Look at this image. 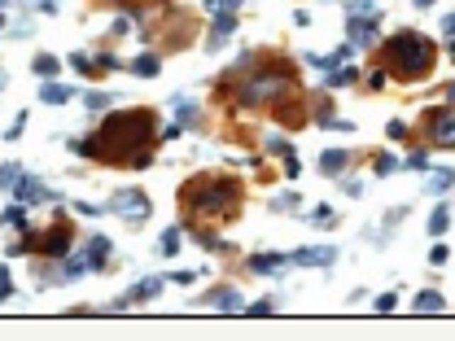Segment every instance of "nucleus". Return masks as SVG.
<instances>
[{
    "instance_id": "obj_1",
    "label": "nucleus",
    "mask_w": 455,
    "mask_h": 341,
    "mask_svg": "<svg viewBox=\"0 0 455 341\" xmlns=\"http://www.w3.org/2000/svg\"><path fill=\"white\" fill-rule=\"evenodd\" d=\"M154 145V110H118L96 131V162H128L149 167Z\"/></svg>"
},
{
    "instance_id": "obj_2",
    "label": "nucleus",
    "mask_w": 455,
    "mask_h": 341,
    "mask_svg": "<svg viewBox=\"0 0 455 341\" xmlns=\"http://www.w3.org/2000/svg\"><path fill=\"white\" fill-rule=\"evenodd\" d=\"M241 201H245L241 179H232V175H197V179H189L180 189L184 228H210V223H223V219H237Z\"/></svg>"
},
{
    "instance_id": "obj_3",
    "label": "nucleus",
    "mask_w": 455,
    "mask_h": 341,
    "mask_svg": "<svg viewBox=\"0 0 455 341\" xmlns=\"http://www.w3.org/2000/svg\"><path fill=\"white\" fill-rule=\"evenodd\" d=\"M434 62H438V44L429 35H420V31H398L381 44V70L394 74L398 84H420V79H429Z\"/></svg>"
},
{
    "instance_id": "obj_4",
    "label": "nucleus",
    "mask_w": 455,
    "mask_h": 341,
    "mask_svg": "<svg viewBox=\"0 0 455 341\" xmlns=\"http://www.w3.org/2000/svg\"><path fill=\"white\" fill-rule=\"evenodd\" d=\"M298 88V74L289 62L276 57L271 66H259L254 74H241V88H237V101L245 105V110H259V105H271V101H281L285 92Z\"/></svg>"
},
{
    "instance_id": "obj_5",
    "label": "nucleus",
    "mask_w": 455,
    "mask_h": 341,
    "mask_svg": "<svg viewBox=\"0 0 455 341\" xmlns=\"http://www.w3.org/2000/svg\"><path fill=\"white\" fill-rule=\"evenodd\" d=\"M420 136L429 149H455V105L446 110H429L420 123Z\"/></svg>"
},
{
    "instance_id": "obj_6",
    "label": "nucleus",
    "mask_w": 455,
    "mask_h": 341,
    "mask_svg": "<svg viewBox=\"0 0 455 341\" xmlns=\"http://www.w3.org/2000/svg\"><path fill=\"white\" fill-rule=\"evenodd\" d=\"M106 215H118V219H128L132 228H140V223L149 219V197H145L140 189H123V193H114V197H110Z\"/></svg>"
},
{
    "instance_id": "obj_7",
    "label": "nucleus",
    "mask_w": 455,
    "mask_h": 341,
    "mask_svg": "<svg viewBox=\"0 0 455 341\" xmlns=\"http://www.w3.org/2000/svg\"><path fill=\"white\" fill-rule=\"evenodd\" d=\"M307 110H311V105L302 101V96H293V92H285L281 101H271V114H276V123H285V127H302V123L311 118Z\"/></svg>"
},
{
    "instance_id": "obj_8",
    "label": "nucleus",
    "mask_w": 455,
    "mask_h": 341,
    "mask_svg": "<svg viewBox=\"0 0 455 341\" xmlns=\"http://www.w3.org/2000/svg\"><path fill=\"white\" fill-rule=\"evenodd\" d=\"M13 193H18V201H22V206H40V201H57V197L48 193L44 184L35 179V175H18V184H13Z\"/></svg>"
},
{
    "instance_id": "obj_9",
    "label": "nucleus",
    "mask_w": 455,
    "mask_h": 341,
    "mask_svg": "<svg viewBox=\"0 0 455 341\" xmlns=\"http://www.w3.org/2000/svg\"><path fill=\"white\" fill-rule=\"evenodd\" d=\"M350 48H372L376 44V18H346Z\"/></svg>"
},
{
    "instance_id": "obj_10",
    "label": "nucleus",
    "mask_w": 455,
    "mask_h": 341,
    "mask_svg": "<svg viewBox=\"0 0 455 341\" xmlns=\"http://www.w3.org/2000/svg\"><path fill=\"white\" fill-rule=\"evenodd\" d=\"M337 254L328 250V245H307V250H293L289 254V267H328Z\"/></svg>"
},
{
    "instance_id": "obj_11",
    "label": "nucleus",
    "mask_w": 455,
    "mask_h": 341,
    "mask_svg": "<svg viewBox=\"0 0 455 341\" xmlns=\"http://www.w3.org/2000/svg\"><path fill=\"white\" fill-rule=\"evenodd\" d=\"M237 31V18H232V9H219L215 13V26H210V40H206V48H223V40Z\"/></svg>"
},
{
    "instance_id": "obj_12",
    "label": "nucleus",
    "mask_w": 455,
    "mask_h": 341,
    "mask_svg": "<svg viewBox=\"0 0 455 341\" xmlns=\"http://www.w3.org/2000/svg\"><path fill=\"white\" fill-rule=\"evenodd\" d=\"M84 254H88V267H92V272H101V267L110 262V241H106V236H88Z\"/></svg>"
},
{
    "instance_id": "obj_13",
    "label": "nucleus",
    "mask_w": 455,
    "mask_h": 341,
    "mask_svg": "<svg viewBox=\"0 0 455 341\" xmlns=\"http://www.w3.org/2000/svg\"><path fill=\"white\" fill-rule=\"evenodd\" d=\"M285 267H289V254H254V258H249V272H259V276L263 272L267 276L271 272H285Z\"/></svg>"
},
{
    "instance_id": "obj_14",
    "label": "nucleus",
    "mask_w": 455,
    "mask_h": 341,
    "mask_svg": "<svg viewBox=\"0 0 455 341\" xmlns=\"http://www.w3.org/2000/svg\"><path fill=\"white\" fill-rule=\"evenodd\" d=\"M136 79H154L158 70H162V57L158 52H140V57H132V66H128Z\"/></svg>"
},
{
    "instance_id": "obj_15",
    "label": "nucleus",
    "mask_w": 455,
    "mask_h": 341,
    "mask_svg": "<svg viewBox=\"0 0 455 341\" xmlns=\"http://www.w3.org/2000/svg\"><path fill=\"white\" fill-rule=\"evenodd\" d=\"M346 162H350V153L346 149H328V153H320V171L333 179V175H342L346 171Z\"/></svg>"
},
{
    "instance_id": "obj_16",
    "label": "nucleus",
    "mask_w": 455,
    "mask_h": 341,
    "mask_svg": "<svg viewBox=\"0 0 455 341\" xmlns=\"http://www.w3.org/2000/svg\"><path fill=\"white\" fill-rule=\"evenodd\" d=\"M40 101H44V105H66V101H70V88H66V84H53V79H44V84H40Z\"/></svg>"
},
{
    "instance_id": "obj_17",
    "label": "nucleus",
    "mask_w": 455,
    "mask_h": 341,
    "mask_svg": "<svg viewBox=\"0 0 455 341\" xmlns=\"http://www.w3.org/2000/svg\"><path fill=\"white\" fill-rule=\"evenodd\" d=\"M420 315H434V311H446V298L442 294H434V289H425V294H416V302H412Z\"/></svg>"
},
{
    "instance_id": "obj_18",
    "label": "nucleus",
    "mask_w": 455,
    "mask_h": 341,
    "mask_svg": "<svg viewBox=\"0 0 455 341\" xmlns=\"http://www.w3.org/2000/svg\"><path fill=\"white\" fill-rule=\"evenodd\" d=\"M162 284H167L162 276H145V280H140V284L132 289V294H128V298H132V302H149V298H154V294H158V289H162Z\"/></svg>"
},
{
    "instance_id": "obj_19",
    "label": "nucleus",
    "mask_w": 455,
    "mask_h": 341,
    "mask_svg": "<svg viewBox=\"0 0 455 341\" xmlns=\"http://www.w3.org/2000/svg\"><path fill=\"white\" fill-rule=\"evenodd\" d=\"M31 70H35L40 79H53V74H62V62L53 57V52H35V62H31Z\"/></svg>"
},
{
    "instance_id": "obj_20",
    "label": "nucleus",
    "mask_w": 455,
    "mask_h": 341,
    "mask_svg": "<svg viewBox=\"0 0 455 341\" xmlns=\"http://www.w3.org/2000/svg\"><path fill=\"white\" fill-rule=\"evenodd\" d=\"M359 79V70L355 66H337V70H328L324 74V88H346V84H355Z\"/></svg>"
},
{
    "instance_id": "obj_21",
    "label": "nucleus",
    "mask_w": 455,
    "mask_h": 341,
    "mask_svg": "<svg viewBox=\"0 0 455 341\" xmlns=\"http://www.w3.org/2000/svg\"><path fill=\"white\" fill-rule=\"evenodd\" d=\"M210 302H215V306H223V311H245V302H241L237 289H215Z\"/></svg>"
},
{
    "instance_id": "obj_22",
    "label": "nucleus",
    "mask_w": 455,
    "mask_h": 341,
    "mask_svg": "<svg viewBox=\"0 0 455 341\" xmlns=\"http://www.w3.org/2000/svg\"><path fill=\"white\" fill-rule=\"evenodd\" d=\"M346 18H381L376 0H346Z\"/></svg>"
},
{
    "instance_id": "obj_23",
    "label": "nucleus",
    "mask_w": 455,
    "mask_h": 341,
    "mask_svg": "<svg viewBox=\"0 0 455 341\" xmlns=\"http://www.w3.org/2000/svg\"><path fill=\"white\" fill-rule=\"evenodd\" d=\"M425 189L434 193V197H438V193H446V189H455V171H446V167H442V171H434V175H429V184H425Z\"/></svg>"
},
{
    "instance_id": "obj_24",
    "label": "nucleus",
    "mask_w": 455,
    "mask_h": 341,
    "mask_svg": "<svg viewBox=\"0 0 455 341\" xmlns=\"http://www.w3.org/2000/svg\"><path fill=\"white\" fill-rule=\"evenodd\" d=\"M27 206H22V201H13L9 210H5V228H18V232H27Z\"/></svg>"
},
{
    "instance_id": "obj_25",
    "label": "nucleus",
    "mask_w": 455,
    "mask_h": 341,
    "mask_svg": "<svg viewBox=\"0 0 455 341\" xmlns=\"http://www.w3.org/2000/svg\"><path fill=\"white\" fill-rule=\"evenodd\" d=\"M446 228H451V210H446V206H438L434 215H429V236H442Z\"/></svg>"
},
{
    "instance_id": "obj_26",
    "label": "nucleus",
    "mask_w": 455,
    "mask_h": 341,
    "mask_svg": "<svg viewBox=\"0 0 455 341\" xmlns=\"http://www.w3.org/2000/svg\"><path fill=\"white\" fill-rule=\"evenodd\" d=\"M311 223H315V228H333V223H337L333 206H315V210H311Z\"/></svg>"
},
{
    "instance_id": "obj_27",
    "label": "nucleus",
    "mask_w": 455,
    "mask_h": 341,
    "mask_svg": "<svg viewBox=\"0 0 455 341\" xmlns=\"http://www.w3.org/2000/svg\"><path fill=\"white\" fill-rule=\"evenodd\" d=\"M162 254H167V258L180 254V228H167V232H162Z\"/></svg>"
},
{
    "instance_id": "obj_28",
    "label": "nucleus",
    "mask_w": 455,
    "mask_h": 341,
    "mask_svg": "<svg viewBox=\"0 0 455 341\" xmlns=\"http://www.w3.org/2000/svg\"><path fill=\"white\" fill-rule=\"evenodd\" d=\"M175 114H180V123H193L197 118V105L189 96H175Z\"/></svg>"
},
{
    "instance_id": "obj_29",
    "label": "nucleus",
    "mask_w": 455,
    "mask_h": 341,
    "mask_svg": "<svg viewBox=\"0 0 455 341\" xmlns=\"http://www.w3.org/2000/svg\"><path fill=\"white\" fill-rule=\"evenodd\" d=\"M84 105L96 114V110H106V105H114V96H110V92H88V96H84Z\"/></svg>"
},
{
    "instance_id": "obj_30",
    "label": "nucleus",
    "mask_w": 455,
    "mask_h": 341,
    "mask_svg": "<svg viewBox=\"0 0 455 341\" xmlns=\"http://www.w3.org/2000/svg\"><path fill=\"white\" fill-rule=\"evenodd\" d=\"M403 162H398V157L394 153H381V157H376V175H394Z\"/></svg>"
},
{
    "instance_id": "obj_31",
    "label": "nucleus",
    "mask_w": 455,
    "mask_h": 341,
    "mask_svg": "<svg viewBox=\"0 0 455 341\" xmlns=\"http://www.w3.org/2000/svg\"><path fill=\"white\" fill-rule=\"evenodd\" d=\"M18 162H5V167H0V189H13V184H18Z\"/></svg>"
},
{
    "instance_id": "obj_32",
    "label": "nucleus",
    "mask_w": 455,
    "mask_h": 341,
    "mask_svg": "<svg viewBox=\"0 0 455 341\" xmlns=\"http://www.w3.org/2000/svg\"><path fill=\"white\" fill-rule=\"evenodd\" d=\"M386 136H390V140H408V123H403V118H390Z\"/></svg>"
},
{
    "instance_id": "obj_33",
    "label": "nucleus",
    "mask_w": 455,
    "mask_h": 341,
    "mask_svg": "<svg viewBox=\"0 0 455 341\" xmlns=\"http://www.w3.org/2000/svg\"><path fill=\"white\" fill-rule=\"evenodd\" d=\"M293 206H302V197H298V193H281V197L271 201V210H293Z\"/></svg>"
},
{
    "instance_id": "obj_34",
    "label": "nucleus",
    "mask_w": 455,
    "mask_h": 341,
    "mask_svg": "<svg viewBox=\"0 0 455 341\" xmlns=\"http://www.w3.org/2000/svg\"><path fill=\"white\" fill-rule=\"evenodd\" d=\"M70 66H74V70H84V74H92V70H96V62L88 57V52H74V57H70Z\"/></svg>"
},
{
    "instance_id": "obj_35",
    "label": "nucleus",
    "mask_w": 455,
    "mask_h": 341,
    "mask_svg": "<svg viewBox=\"0 0 455 341\" xmlns=\"http://www.w3.org/2000/svg\"><path fill=\"white\" fill-rule=\"evenodd\" d=\"M96 62V70H123V62L114 57V52H101V57H92Z\"/></svg>"
},
{
    "instance_id": "obj_36",
    "label": "nucleus",
    "mask_w": 455,
    "mask_h": 341,
    "mask_svg": "<svg viewBox=\"0 0 455 341\" xmlns=\"http://www.w3.org/2000/svg\"><path fill=\"white\" fill-rule=\"evenodd\" d=\"M267 149H271V153H281V157H289V153H293V145H289L285 136H271V140H267Z\"/></svg>"
},
{
    "instance_id": "obj_37",
    "label": "nucleus",
    "mask_w": 455,
    "mask_h": 341,
    "mask_svg": "<svg viewBox=\"0 0 455 341\" xmlns=\"http://www.w3.org/2000/svg\"><path fill=\"white\" fill-rule=\"evenodd\" d=\"M425 162H429V153H425V149H416V153H408V162H403V167H408V171H420Z\"/></svg>"
},
{
    "instance_id": "obj_38",
    "label": "nucleus",
    "mask_w": 455,
    "mask_h": 341,
    "mask_svg": "<svg viewBox=\"0 0 455 341\" xmlns=\"http://www.w3.org/2000/svg\"><path fill=\"white\" fill-rule=\"evenodd\" d=\"M245 315H254V320H263V315H271V302L263 298V302H249L245 306Z\"/></svg>"
},
{
    "instance_id": "obj_39",
    "label": "nucleus",
    "mask_w": 455,
    "mask_h": 341,
    "mask_svg": "<svg viewBox=\"0 0 455 341\" xmlns=\"http://www.w3.org/2000/svg\"><path fill=\"white\" fill-rule=\"evenodd\" d=\"M13 294V280H9V272H5V262H0V302H5Z\"/></svg>"
},
{
    "instance_id": "obj_40",
    "label": "nucleus",
    "mask_w": 455,
    "mask_h": 341,
    "mask_svg": "<svg viewBox=\"0 0 455 341\" xmlns=\"http://www.w3.org/2000/svg\"><path fill=\"white\" fill-rule=\"evenodd\" d=\"M22 127H27V114H18V118L9 123V131H5V140H18V136H22Z\"/></svg>"
},
{
    "instance_id": "obj_41",
    "label": "nucleus",
    "mask_w": 455,
    "mask_h": 341,
    "mask_svg": "<svg viewBox=\"0 0 455 341\" xmlns=\"http://www.w3.org/2000/svg\"><path fill=\"white\" fill-rule=\"evenodd\" d=\"M429 262H434V267H442V262H446V245H442V241L429 250Z\"/></svg>"
},
{
    "instance_id": "obj_42",
    "label": "nucleus",
    "mask_w": 455,
    "mask_h": 341,
    "mask_svg": "<svg viewBox=\"0 0 455 341\" xmlns=\"http://www.w3.org/2000/svg\"><path fill=\"white\" fill-rule=\"evenodd\" d=\"M285 175H289V179H298V175H302V162H298V157H293V153L285 157Z\"/></svg>"
},
{
    "instance_id": "obj_43",
    "label": "nucleus",
    "mask_w": 455,
    "mask_h": 341,
    "mask_svg": "<svg viewBox=\"0 0 455 341\" xmlns=\"http://www.w3.org/2000/svg\"><path fill=\"white\" fill-rule=\"evenodd\" d=\"M398 306V294H381V298H376V311H394Z\"/></svg>"
},
{
    "instance_id": "obj_44",
    "label": "nucleus",
    "mask_w": 455,
    "mask_h": 341,
    "mask_svg": "<svg viewBox=\"0 0 455 341\" xmlns=\"http://www.w3.org/2000/svg\"><path fill=\"white\" fill-rule=\"evenodd\" d=\"M368 88H386V70H381V66L368 74Z\"/></svg>"
},
{
    "instance_id": "obj_45",
    "label": "nucleus",
    "mask_w": 455,
    "mask_h": 341,
    "mask_svg": "<svg viewBox=\"0 0 455 341\" xmlns=\"http://www.w3.org/2000/svg\"><path fill=\"white\" fill-rule=\"evenodd\" d=\"M442 31H446V35H455V13H446V18H442Z\"/></svg>"
},
{
    "instance_id": "obj_46",
    "label": "nucleus",
    "mask_w": 455,
    "mask_h": 341,
    "mask_svg": "<svg viewBox=\"0 0 455 341\" xmlns=\"http://www.w3.org/2000/svg\"><path fill=\"white\" fill-rule=\"evenodd\" d=\"M206 9H210V13H219V9H228V0H206Z\"/></svg>"
},
{
    "instance_id": "obj_47",
    "label": "nucleus",
    "mask_w": 455,
    "mask_h": 341,
    "mask_svg": "<svg viewBox=\"0 0 455 341\" xmlns=\"http://www.w3.org/2000/svg\"><path fill=\"white\" fill-rule=\"evenodd\" d=\"M412 5H416V9H429V5H434V0H412Z\"/></svg>"
},
{
    "instance_id": "obj_48",
    "label": "nucleus",
    "mask_w": 455,
    "mask_h": 341,
    "mask_svg": "<svg viewBox=\"0 0 455 341\" xmlns=\"http://www.w3.org/2000/svg\"><path fill=\"white\" fill-rule=\"evenodd\" d=\"M446 101H455V84H446Z\"/></svg>"
},
{
    "instance_id": "obj_49",
    "label": "nucleus",
    "mask_w": 455,
    "mask_h": 341,
    "mask_svg": "<svg viewBox=\"0 0 455 341\" xmlns=\"http://www.w3.org/2000/svg\"><path fill=\"white\" fill-rule=\"evenodd\" d=\"M451 57H455V35H451Z\"/></svg>"
},
{
    "instance_id": "obj_50",
    "label": "nucleus",
    "mask_w": 455,
    "mask_h": 341,
    "mask_svg": "<svg viewBox=\"0 0 455 341\" xmlns=\"http://www.w3.org/2000/svg\"><path fill=\"white\" fill-rule=\"evenodd\" d=\"M0 88H5V74H0Z\"/></svg>"
},
{
    "instance_id": "obj_51",
    "label": "nucleus",
    "mask_w": 455,
    "mask_h": 341,
    "mask_svg": "<svg viewBox=\"0 0 455 341\" xmlns=\"http://www.w3.org/2000/svg\"><path fill=\"white\" fill-rule=\"evenodd\" d=\"M0 26H5V13H0Z\"/></svg>"
},
{
    "instance_id": "obj_52",
    "label": "nucleus",
    "mask_w": 455,
    "mask_h": 341,
    "mask_svg": "<svg viewBox=\"0 0 455 341\" xmlns=\"http://www.w3.org/2000/svg\"><path fill=\"white\" fill-rule=\"evenodd\" d=\"M118 5H123V0H118Z\"/></svg>"
}]
</instances>
